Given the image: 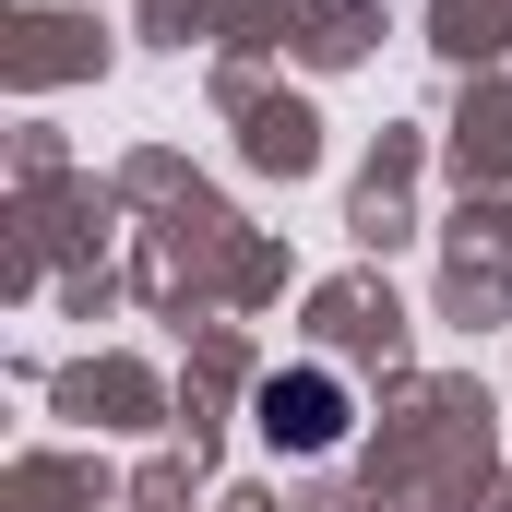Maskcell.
<instances>
[{
	"label": "cell",
	"mask_w": 512,
	"mask_h": 512,
	"mask_svg": "<svg viewBox=\"0 0 512 512\" xmlns=\"http://www.w3.org/2000/svg\"><path fill=\"white\" fill-rule=\"evenodd\" d=\"M251 417H262L274 453H334V441L358 429V393L334 382V370H274V382L251 393Z\"/></svg>",
	"instance_id": "1"
}]
</instances>
